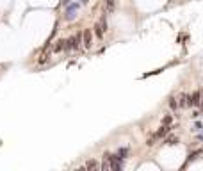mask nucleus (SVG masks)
Segmentation results:
<instances>
[{"mask_svg":"<svg viewBox=\"0 0 203 171\" xmlns=\"http://www.w3.org/2000/svg\"><path fill=\"white\" fill-rule=\"evenodd\" d=\"M79 9H80V4H79V2H73V0H71V2H68V4H66V9H64V18H66L68 21L75 20Z\"/></svg>","mask_w":203,"mask_h":171,"instance_id":"obj_1","label":"nucleus"},{"mask_svg":"<svg viewBox=\"0 0 203 171\" xmlns=\"http://www.w3.org/2000/svg\"><path fill=\"white\" fill-rule=\"evenodd\" d=\"M79 47H80V34L70 37L68 41H64V48H66V50H75V48H79Z\"/></svg>","mask_w":203,"mask_h":171,"instance_id":"obj_2","label":"nucleus"},{"mask_svg":"<svg viewBox=\"0 0 203 171\" xmlns=\"http://www.w3.org/2000/svg\"><path fill=\"white\" fill-rule=\"evenodd\" d=\"M168 132H169V126H168V125H164V126H161V130H159V132H155V134H153V136H151L150 139H148V144H153V141H155V139H159V137H162V136H166Z\"/></svg>","mask_w":203,"mask_h":171,"instance_id":"obj_3","label":"nucleus"},{"mask_svg":"<svg viewBox=\"0 0 203 171\" xmlns=\"http://www.w3.org/2000/svg\"><path fill=\"white\" fill-rule=\"evenodd\" d=\"M105 29H107V25H105V20L102 18V21L96 25V36H98V37H102V36H103V32H105Z\"/></svg>","mask_w":203,"mask_h":171,"instance_id":"obj_4","label":"nucleus"},{"mask_svg":"<svg viewBox=\"0 0 203 171\" xmlns=\"http://www.w3.org/2000/svg\"><path fill=\"white\" fill-rule=\"evenodd\" d=\"M84 45H86V48L91 47V32H89V30L84 32Z\"/></svg>","mask_w":203,"mask_h":171,"instance_id":"obj_5","label":"nucleus"},{"mask_svg":"<svg viewBox=\"0 0 203 171\" xmlns=\"http://www.w3.org/2000/svg\"><path fill=\"white\" fill-rule=\"evenodd\" d=\"M189 105H199V93H194L192 96H189Z\"/></svg>","mask_w":203,"mask_h":171,"instance_id":"obj_6","label":"nucleus"},{"mask_svg":"<svg viewBox=\"0 0 203 171\" xmlns=\"http://www.w3.org/2000/svg\"><path fill=\"white\" fill-rule=\"evenodd\" d=\"M189 105V95H182L180 98V107H187Z\"/></svg>","mask_w":203,"mask_h":171,"instance_id":"obj_7","label":"nucleus"},{"mask_svg":"<svg viewBox=\"0 0 203 171\" xmlns=\"http://www.w3.org/2000/svg\"><path fill=\"white\" fill-rule=\"evenodd\" d=\"M116 155H118L120 159H125V157L128 155V148H121V150H120V152H118Z\"/></svg>","mask_w":203,"mask_h":171,"instance_id":"obj_8","label":"nucleus"},{"mask_svg":"<svg viewBox=\"0 0 203 171\" xmlns=\"http://www.w3.org/2000/svg\"><path fill=\"white\" fill-rule=\"evenodd\" d=\"M166 144H176V137H166Z\"/></svg>","mask_w":203,"mask_h":171,"instance_id":"obj_9","label":"nucleus"},{"mask_svg":"<svg viewBox=\"0 0 203 171\" xmlns=\"http://www.w3.org/2000/svg\"><path fill=\"white\" fill-rule=\"evenodd\" d=\"M114 9V0H107V11H112Z\"/></svg>","mask_w":203,"mask_h":171,"instance_id":"obj_10","label":"nucleus"},{"mask_svg":"<svg viewBox=\"0 0 203 171\" xmlns=\"http://www.w3.org/2000/svg\"><path fill=\"white\" fill-rule=\"evenodd\" d=\"M162 123H164V125H171V116H164Z\"/></svg>","mask_w":203,"mask_h":171,"instance_id":"obj_11","label":"nucleus"},{"mask_svg":"<svg viewBox=\"0 0 203 171\" xmlns=\"http://www.w3.org/2000/svg\"><path fill=\"white\" fill-rule=\"evenodd\" d=\"M169 107H171V109H176V102H175V98H169Z\"/></svg>","mask_w":203,"mask_h":171,"instance_id":"obj_12","label":"nucleus"},{"mask_svg":"<svg viewBox=\"0 0 203 171\" xmlns=\"http://www.w3.org/2000/svg\"><path fill=\"white\" fill-rule=\"evenodd\" d=\"M194 130H201V123H199V121H196V125H194Z\"/></svg>","mask_w":203,"mask_h":171,"instance_id":"obj_13","label":"nucleus"},{"mask_svg":"<svg viewBox=\"0 0 203 171\" xmlns=\"http://www.w3.org/2000/svg\"><path fill=\"white\" fill-rule=\"evenodd\" d=\"M95 166H96V162H93V160H91V162H87V164H86V167H95Z\"/></svg>","mask_w":203,"mask_h":171,"instance_id":"obj_14","label":"nucleus"},{"mask_svg":"<svg viewBox=\"0 0 203 171\" xmlns=\"http://www.w3.org/2000/svg\"><path fill=\"white\" fill-rule=\"evenodd\" d=\"M89 0H79V4H87Z\"/></svg>","mask_w":203,"mask_h":171,"instance_id":"obj_15","label":"nucleus"}]
</instances>
